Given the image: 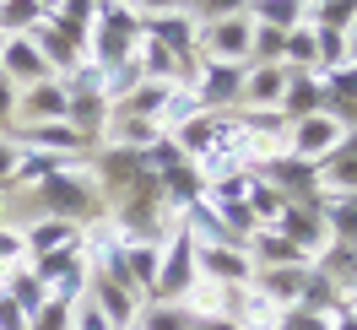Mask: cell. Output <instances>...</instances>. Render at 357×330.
Here are the masks:
<instances>
[{"mask_svg": "<svg viewBox=\"0 0 357 330\" xmlns=\"http://www.w3.org/2000/svg\"><path fill=\"white\" fill-rule=\"evenodd\" d=\"M33 195L44 206L38 217H66V222H76L82 233L109 217V195L98 190L92 174H82V163H54V168L33 184Z\"/></svg>", "mask_w": 357, "mask_h": 330, "instance_id": "1", "label": "cell"}, {"mask_svg": "<svg viewBox=\"0 0 357 330\" xmlns=\"http://www.w3.org/2000/svg\"><path fill=\"white\" fill-rule=\"evenodd\" d=\"M195 287H201V271H195V239H190L184 222H174L168 239H162V265H157V303H184Z\"/></svg>", "mask_w": 357, "mask_h": 330, "instance_id": "2", "label": "cell"}, {"mask_svg": "<svg viewBox=\"0 0 357 330\" xmlns=\"http://www.w3.org/2000/svg\"><path fill=\"white\" fill-rule=\"evenodd\" d=\"M195 271L217 292H244L255 282V260L244 243H195Z\"/></svg>", "mask_w": 357, "mask_h": 330, "instance_id": "3", "label": "cell"}, {"mask_svg": "<svg viewBox=\"0 0 357 330\" xmlns=\"http://www.w3.org/2000/svg\"><path fill=\"white\" fill-rule=\"evenodd\" d=\"M249 44H255V22L249 17H227V22H206L195 60L206 66H249Z\"/></svg>", "mask_w": 357, "mask_h": 330, "instance_id": "4", "label": "cell"}, {"mask_svg": "<svg viewBox=\"0 0 357 330\" xmlns=\"http://www.w3.org/2000/svg\"><path fill=\"white\" fill-rule=\"evenodd\" d=\"M341 135H347V125L341 119H331V114H309V119H292L287 125V157H298V163H325V157L341 152Z\"/></svg>", "mask_w": 357, "mask_h": 330, "instance_id": "5", "label": "cell"}, {"mask_svg": "<svg viewBox=\"0 0 357 330\" xmlns=\"http://www.w3.org/2000/svg\"><path fill=\"white\" fill-rule=\"evenodd\" d=\"M190 92L201 98L206 114H238V103H244V66H195V76H190Z\"/></svg>", "mask_w": 357, "mask_h": 330, "instance_id": "6", "label": "cell"}, {"mask_svg": "<svg viewBox=\"0 0 357 330\" xmlns=\"http://www.w3.org/2000/svg\"><path fill=\"white\" fill-rule=\"evenodd\" d=\"M271 227H276V233H282V239H287L309 265L331 249V222H325V211H319V200H314V206H287Z\"/></svg>", "mask_w": 357, "mask_h": 330, "instance_id": "7", "label": "cell"}, {"mask_svg": "<svg viewBox=\"0 0 357 330\" xmlns=\"http://www.w3.org/2000/svg\"><path fill=\"white\" fill-rule=\"evenodd\" d=\"M87 303H98L103 308V320H109L114 330H135V314H141V298H135L125 282H114L109 271H98L92 265L87 271V292H82Z\"/></svg>", "mask_w": 357, "mask_h": 330, "instance_id": "8", "label": "cell"}, {"mask_svg": "<svg viewBox=\"0 0 357 330\" xmlns=\"http://www.w3.org/2000/svg\"><path fill=\"white\" fill-rule=\"evenodd\" d=\"M109 119H114V103L103 87H70V109H66V125L76 135H87L92 147H103L109 135Z\"/></svg>", "mask_w": 357, "mask_h": 330, "instance_id": "9", "label": "cell"}, {"mask_svg": "<svg viewBox=\"0 0 357 330\" xmlns=\"http://www.w3.org/2000/svg\"><path fill=\"white\" fill-rule=\"evenodd\" d=\"M141 38H152V44H162L168 54H178V60H190V66H201V60H195V44H201V22H195L190 11H168V17H146V22H141Z\"/></svg>", "mask_w": 357, "mask_h": 330, "instance_id": "10", "label": "cell"}, {"mask_svg": "<svg viewBox=\"0 0 357 330\" xmlns=\"http://www.w3.org/2000/svg\"><path fill=\"white\" fill-rule=\"evenodd\" d=\"M54 70H49V60L38 54V44L33 38H0V82H11V87H38V82H49Z\"/></svg>", "mask_w": 357, "mask_h": 330, "instance_id": "11", "label": "cell"}, {"mask_svg": "<svg viewBox=\"0 0 357 330\" xmlns=\"http://www.w3.org/2000/svg\"><path fill=\"white\" fill-rule=\"evenodd\" d=\"M66 109H70V87L60 76L17 92V125H49V119H66Z\"/></svg>", "mask_w": 357, "mask_h": 330, "instance_id": "12", "label": "cell"}, {"mask_svg": "<svg viewBox=\"0 0 357 330\" xmlns=\"http://www.w3.org/2000/svg\"><path fill=\"white\" fill-rule=\"evenodd\" d=\"M282 87H287V66H244V103L249 114H282Z\"/></svg>", "mask_w": 357, "mask_h": 330, "instance_id": "13", "label": "cell"}, {"mask_svg": "<svg viewBox=\"0 0 357 330\" xmlns=\"http://www.w3.org/2000/svg\"><path fill=\"white\" fill-rule=\"evenodd\" d=\"M325 114V76L319 70H287V87H282V119H309Z\"/></svg>", "mask_w": 357, "mask_h": 330, "instance_id": "14", "label": "cell"}, {"mask_svg": "<svg viewBox=\"0 0 357 330\" xmlns=\"http://www.w3.org/2000/svg\"><path fill=\"white\" fill-rule=\"evenodd\" d=\"M22 239H27V260L33 255H60V249H82V227L66 217H33L22 227Z\"/></svg>", "mask_w": 357, "mask_h": 330, "instance_id": "15", "label": "cell"}, {"mask_svg": "<svg viewBox=\"0 0 357 330\" xmlns=\"http://www.w3.org/2000/svg\"><path fill=\"white\" fill-rule=\"evenodd\" d=\"M319 76H325V114L352 130L357 125V66H335V70H319Z\"/></svg>", "mask_w": 357, "mask_h": 330, "instance_id": "16", "label": "cell"}, {"mask_svg": "<svg viewBox=\"0 0 357 330\" xmlns=\"http://www.w3.org/2000/svg\"><path fill=\"white\" fill-rule=\"evenodd\" d=\"M303 276H309V265H271V271H255V282H249V287H260V292H266L271 303H282V308H298Z\"/></svg>", "mask_w": 357, "mask_h": 330, "instance_id": "17", "label": "cell"}, {"mask_svg": "<svg viewBox=\"0 0 357 330\" xmlns=\"http://www.w3.org/2000/svg\"><path fill=\"white\" fill-rule=\"evenodd\" d=\"M168 82H135L125 98H114V114L119 119H157L162 114V103H168Z\"/></svg>", "mask_w": 357, "mask_h": 330, "instance_id": "18", "label": "cell"}, {"mask_svg": "<svg viewBox=\"0 0 357 330\" xmlns=\"http://www.w3.org/2000/svg\"><path fill=\"white\" fill-rule=\"evenodd\" d=\"M244 249H249V260H255V271H271V265H309L287 239H282V233H276V227H260V233H249Z\"/></svg>", "mask_w": 357, "mask_h": 330, "instance_id": "19", "label": "cell"}, {"mask_svg": "<svg viewBox=\"0 0 357 330\" xmlns=\"http://www.w3.org/2000/svg\"><path fill=\"white\" fill-rule=\"evenodd\" d=\"M249 22L276 27V33H292V27L309 22V11H303V0H249Z\"/></svg>", "mask_w": 357, "mask_h": 330, "instance_id": "20", "label": "cell"}, {"mask_svg": "<svg viewBox=\"0 0 357 330\" xmlns=\"http://www.w3.org/2000/svg\"><path fill=\"white\" fill-rule=\"evenodd\" d=\"M49 11L38 0H0V38H27Z\"/></svg>", "mask_w": 357, "mask_h": 330, "instance_id": "21", "label": "cell"}, {"mask_svg": "<svg viewBox=\"0 0 357 330\" xmlns=\"http://www.w3.org/2000/svg\"><path fill=\"white\" fill-rule=\"evenodd\" d=\"M0 292H6V298H11L17 308H22V314H33V308H44V303H49L44 282H38V276H33L27 265H17L11 276H0Z\"/></svg>", "mask_w": 357, "mask_h": 330, "instance_id": "22", "label": "cell"}, {"mask_svg": "<svg viewBox=\"0 0 357 330\" xmlns=\"http://www.w3.org/2000/svg\"><path fill=\"white\" fill-rule=\"evenodd\" d=\"M195 325V314L184 303H141V314H135V330H190Z\"/></svg>", "mask_w": 357, "mask_h": 330, "instance_id": "23", "label": "cell"}, {"mask_svg": "<svg viewBox=\"0 0 357 330\" xmlns=\"http://www.w3.org/2000/svg\"><path fill=\"white\" fill-rule=\"evenodd\" d=\"M319 195H357V157H325L319 163Z\"/></svg>", "mask_w": 357, "mask_h": 330, "instance_id": "24", "label": "cell"}, {"mask_svg": "<svg viewBox=\"0 0 357 330\" xmlns=\"http://www.w3.org/2000/svg\"><path fill=\"white\" fill-rule=\"evenodd\" d=\"M282 66L287 70H319V49H314V27H292L282 38Z\"/></svg>", "mask_w": 357, "mask_h": 330, "instance_id": "25", "label": "cell"}, {"mask_svg": "<svg viewBox=\"0 0 357 330\" xmlns=\"http://www.w3.org/2000/svg\"><path fill=\"white\" fill-rule=\"evenodd\" d=\"M309 27H331V33H352L357 27V0H325L309 11Z\"/></svg>", "mask_w": 357, "mask_h": 330, "instance_id": "26", "label": "cell"}, {"mask_svg": "<svg viewBox=\"0 0 357 330\" xmlns=\"http://www.w3.org/2000/svg\"><path fill=\"white\" fill-rule=\"evenodd\" d=\"M17 265H27V239H22L17 222H6L0 227V276H11Z\"/></svg>", "mask_w": 357, "mask_h": 330, "instance_id": "27", "label": "cell"}, {"mask_svg": "<svg viewBox=\"0 0 357 330\" xmlns=\"http://www.w3.org/2000/svg\"><path fill=\"white\" fill-rule=\"evenodd\" d=\"M70 298H49L44 308H33L27 314V330H70Z\"/></svg>", "mask_w": 357, "mask_h": 330, "instance_id": "28", "label": "cell"}, {"mask_svg": "<svg viewBox=\"0 0 357 330\" xmlns=\"http://www.w3.org/2000/svg\"><path fill=\"white\" fill-rule=\"evenodd\" d=\"M314 49H319V70L347 66V33H331V27H314Z\"/></svg>", "mask_w": 357, "mask_h": 330, "instance_id": "29", "label": "cell"}, {"mask_svg": "<svg viewBox=\"0 0 357 330\" xmlns=\"http://www.w3.org/2000/svg\"><path fill=\"white\" fill-rule=\"evenodd\" d=\"M17 157H22V147L11 135H0V200L17 190Z\"/></svg>", "mask_w": 357, "mask_h": 330, "instance_id": "30", "label": "cell"}, {"mask_svg": "<svg viewBox=\"0 0 357 330\" xmlns=\"http://www.w3.org/2000/svg\"><path fill=\"white\" fill-rule=\"evenodd\" d=\"M49 17H60V22H70V27H92V17H98V0H60Z\"/></svg>", "mask_w": 357, "mask_h": 330, "instance_id": "31", "label": "cell"}, {"mask_svg": "<svg viewBox=\"0 0 357 330\" xmlns=\"http://www.w3.org/2000/svg\"><path fill=\"white\" fill-rule=\"evenodd\" d=\"M70 330H114V325L103 320V308H98V303L76 298V308H70Z\"/></svg>", "mask_w": 357, "mask_h": 330, "instance_id": "32", "label": "cell"}, {"mask_svg": "<svg viewBox=\"0 0 357 330\" xmlns=\"http://www.w3.org/2000/svg\"><path fill=\"white\" fill-rule=\"evenodd\" d=\"M125 6H130L135 17L146 22V17H168V11H184L190 0H125Z\"/></svg>", "mask_w": 357, "mask_h": 330, "instance_id": "33", "label": "cell"}, {"mask_svg": "<svg viewBox=\"0 0 357 330\" xmlns=\"http://www.w3.org/2000/svg\"><path fill=\"white\" fill-rule=\"evenodd\" d=\"M17 125V87L11 82H0V135Z\"/></svg>", "mask_w": 357, "mask_h": 330, "instance_id": "34", "label": "cell"}, {"mask_svg": "<svg viewBox=\"0 0 357 330\" xmlns=\"http://www.w3.org/2000/svg\"><path fill=\"white\" fill-rule=\"evenodd\" d=\"M0 330H27V314H22L17 303H11L6 292H0Z\"/></svg>", "mask_w": 357, "mask_h": 330, "instance_id": "35", "label": "cell"}, {"mask_svg": "<svg viewBox=\"0 0 357 330\" xmlns=\"http://www.w3.org/2000/svg\"><path fill=\"white\" fill-rule=\"evenodd\" d=\"M190 330H244V325H238L233 314H201V320H195Z\"/></svg>", "mask_w": 357, "mask_h": 330, "instance_id": "36", "label": "cell"}, {"mask_svg": "<svg viewBox=\"0 0 357 330\" xmlns=\"http://www.w3.org/2000/svg\"><path fill=\"white\" fill-rule=\"evenodd\" d=\"M341 157H357V125L347 135H341Z\"/></svg>", "mask_w": 357, "mask_h": 330, "instance_id": "37", "label": "cell"}, {"mask_svg": "<svg viewBox=\"0 0 357 330\" xmlns=\"http://www.w3.org/2000/svg\"><path fill=\"white\" fill-rule=\"evenodd\" d=\"M347 66H357V27L347 33Z\"/></svg>", "mask_w": 357, "mask_h": 330, "instance_id": "38", "label": "cell"}, {"mask_svg": "<svg viewBox=\"0 0 357 330\" xmlns=\"http://www.w3.org/2000/svg\"><path fill=\"white\" fill-rule=\"evenodd\" d=\"M314 6H325V0H303V11H314Z\"/></svg>", "mask_w": 357, "mask_h": 330, "instance_id": "39", "label": "cell"}, {"mask_svg": "<svg viewBox=\"0 0 357 330\" xmlns=\"http://www.w3.org/2000/svg\"><path fill=\"white\" fill-rule=\"evenodd\" d=\"M38 6H44V11H54V6H60V0H38Z\"/></svg>", "mask_w": 357, "mask_h": 330, "instance_id": "40", "label": "cell"}, {"mask_svg": "<svg viewBox=\"0 0 357 330\" xmlns=\"http://www.w3.org/2000/svg\"><path fill=\"white\" fill-rule=\"evenodd\" d=\"M0 227H6V206H0Z\"/></svg>", "mask_w": 357, "mask_h": 330, "instance_id": "41", "label": "cell"}]
</instances>
